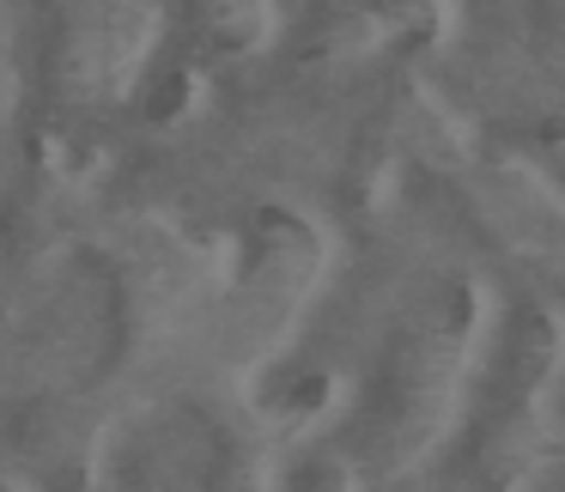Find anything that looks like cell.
<instances>
[{"instance_id":"cell-2","label":"cell","mask_w":565,"mask_h":492,"mask_svg":"<svg viewBox=\"0 0 565 492\" xmlns=\"http://www.w3.org/2000/svg\"><path fill=\"white\" fill-rule=\"evenodd\" d=\"M322 395H329V383H322V377H298V389H292V407H317Z\"/></svg>"},{"instance_id":"cell-1","label":"cell","mask_w":565,"mask_h":492,"mask_svg":"<svg viewBox=\"0 0 565 492\" xmlns=\"http://www.w3.org/2000/svg\"><path fill=\"white\" fill-rule=\"evenodd\" d=\"M183 98H189V79L183 74H164L159 86H152V98H147V116H152V122H171V110H183Z\"/></svg>"}]
</instances>
